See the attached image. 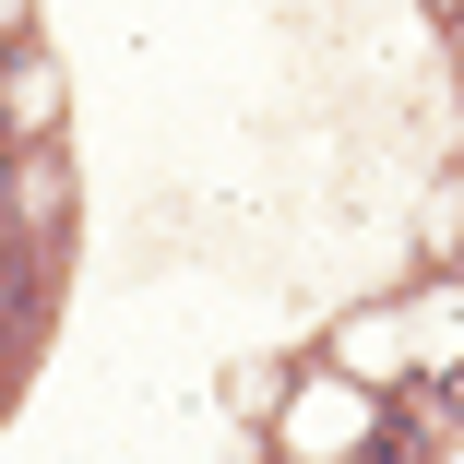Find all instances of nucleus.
<instances>
[{
    "instance_id": "obj_1",
    "label": "nucleus",
    "mask_w": 464,
    "mask_h": 464,
    "mask_svg": "<svg viewBox=\"0 0 464 464\" xmlns=\"http://www.w3.org/2000/svg\"><path fill=\"white\" fill-rule=\"evenodd\" d=\"M440 417H464V369H452V382H440Z\"/></svg>"
}]
</instances>
